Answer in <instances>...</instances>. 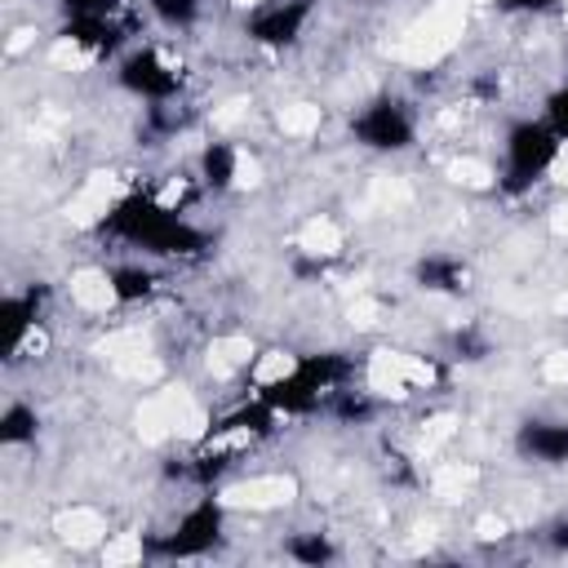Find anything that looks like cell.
I'll use <instances>...</instances> for the list:
<instances>
[{"mask_svg":"<svg viewBox=\"0 0 568 568\" xmlns=\"http://www.w3.org/2000/svg\"><path fill=\"white\" fill-rule=\"evenodd\" d=\"M93 231L111 244H129L146 257H164V262H195L213 248V235L204 226H195L178 204L151 195V191H129L120 195L98 222Z\"/></svg>","mask_w":568,"mask_h":568,"instance_id":"1","label":"cell"},{"mask_svg":"<svg viewBox=\"0 0 568 568\" xmlns=\"http://www.w3.org/2000/svg\"><path fill=\"white\" fill-rule=\"evenodd\" d=\"M240 173H244V155L235 142L226 138H209L195 155V178L209 195H231L240 186Z\"/></svg>","mask_w":568,"mask_h":568,"instance_id":"12","label":"cell"},{"mask_svg":"<svg viewBox=\"0 0 568 568\" xmlns=\"http://www.w3.org/2000/svg\"><path fill=\"white\" fill-rule=\"evenodd\" d=\"M146 13H151V22H160L164 31L182 36V31H195V27H200L204 0H146Z\"/></svg>","mask_w":568,"mask_h":568,"instance_id":"17","label":"cell"},{"mask_svg":"<svg viewBox=\"0 0 568 568\" xmlns=\"http://www.w3.org/2000/svg\"><path fill=\"white\" fill-rule=\"evenodd\" d=\"M501 13H515V18H546L559 9V0H493Z\"/></svg>","mask_w":568,"mask_h":568,"instance_id":"23","label":"cell"},{"mask_svg":"<svg viewBox=\"0 0 568 568\" xmlns=\"http://www.w3.org/2000/svg\"><path fill=\"white\" fill-rule=\"evenodd\" d=\"M537 541H541L550 555H568V510H564V515H550V519L537 528Z\"/></svg>","mask_w":568,"mask_h":568,"instance_id":"22","label":"cell"},{"mask_svg":"<svg viewBox=\"0 0 568 568\" xmlns=\"http://www.w3.org/2000/svg\"><path fill=\"white\" fill-rule=\"evenodd\" d=\"M49 306H53V284L49 280H31V284H18V288L4 293L0 315L9 320V337H13L9 351H13V359H22L31 351V342H40Z\"/></svg>","mask_w":568,"mask_h":568,"instance_id":"8","label":"cell"},{"mask_svg":"<svg viewBox=\"0 0 568 568\" xmlns=\"http://www.w3.org/2000/svg\"><path fill=\"white\" fill-rule=\"evenodd\" d=\"M413 284L430 297H466L470 293V266L457 253H422L413 262Z\"/></svg>","mask_w":568,"mask_h":568,"instance_id":"11","label":"cell"},{"mask_svg":"<svg viewBox=\"0 0 568 568\" xmlns=\"http://www.w3.org/2000/svg\"><path fill=\"white\" fill-rule=\"evenodd\" d=\"M355 373H359V364L346 351H306V355H293L280 373L262 377L253 386V395H262L280 417H320L324 399L333 390L351 386Z\"/></svg>","mask_w":568,"mask_h":568,"instance_id":"2","label":"cell"},{"mask_svg":"<svg viewBox=\"0 0 568 568\" xmlns=\"http://www.w3.org/2000/svg\"><path fill=\"white\" fill-rule=\"evenodd\" d=\"M346 133L355 146H364L373 155H404L417 146V111L399 93H373L368 102H359L351 111Z\"/></svg>","mask_w":568,"mask_h":568,"instance_id":"5","label":"cell"},{"mask_svg":"<svg viewBox=\"0 0 568 568\" xmlns=\"http://www.w3.org/2000/svg\"><path fill=\"white\" fill-rule=\"evenodd\" d=\"M102 284H106V297L115 306H142L160 293V271L142 257H124V262H111L102 271Z\"/></svg>","mask_w":568,"mask_h":568,"instance_id":"13","label":"cell"},{"mask_svg":"<svg viewBox=\"0 0 568 568\" xmlns=\"http://www.w3.org/2000/svg\"><path fill=\"white\" fill-rule=\"evenodd\" d=\"M226 541V497L217 488H204L164 532H151L142 541L146 559H204Z\"/></svg>","mask_w":568,"mask_h":568,"instance_id":"4","label":"cell"},{"mask_svg":"<svg viewBox=\"0 0 568 568\" xmlns=\"http://www.w3.org/2000/svg\"><path fill=\"white\" fill-rule=\"evenodd\" d=\"M377 413H382L377 395L364 390V386H355V382L342 386V390H333V395L324 399V417H333L337 426H368Z\"/></svg>","mask_w":568,"mask_h":568,"instance_id":"14","label":"cell"},{"mask_svg":"<svg viewBox=\"0 0 568 568\" xmlns=\"http://www.w3.org/2000/svg\"><path fill=\"white\" fill-rule=\"evenodd\" d=\"M328 266H333V253H320V248H297V253L288 257V275H293L297 284L324 280V275H328Z\"/></svg>","mask_w":568,"mask_h":568,"instance_id":"20","label":"cell"},{"mask_svg":"<svg viewBox=\"0 0 568 568\" xmlns=\"http://www.w3.org/2000/svg\"><path fill=\"white\" fill-rule=\"evenodd\" d=\"M315 18V0H253L244 13V40L257 49H293Z\"/></svg>","mask_w":568,"mask_h":568,"instance_id":"7","label":"cell"},{"mask_svg":"<svg viewBox=\"0 0 568 568\" xmlns=\"http://www.w3.org/2000/svg\"><path fill=\"white\" fill-rule=\"evenodd\" d=\"M564 138L546 124V115H519L506 124L501 133V164H497V178L493 186L510 200L528 195L559 160H564Z\"/></svg>","mask_w":568,"mask_h":568,"instance_id":"3","label":"cell"},{"mask_svg":"<svg viewBox=\"0 0 568 568\" xmlns=\"http://www.w3.org/2000/svg\"><path fill=\"white\" fill-rule=\"evenodd\" d=\"M62 18H84V13H120V0H58Z\"/></svg>","mask_w":568,"mask_h":568,"instance_id":"24","label":"cell"},{"mask_svg":"<svg viewBox=\"0 0 568 568\" xmlns=\"http://www.w3.org/2000/svg\"><path fill=\"white\" fill-rule=\"evenodd\" d=\"M115 84L129 98H138L142 106H151V102H182L186 71H182V62L164 58L155 44H129L115 58Z\"/></svg>","mask_w":568,"mask_h":568,"instance_id":"6","label":"cell"},{"mask_svg":"<svg viewBox=\"0 0 568 568\" xmlns=\"http://www.w3.org/2000/svg\"><path fill=\"white\" fill-rule=\"evenodd\" d=\"M541 115H546V124L568 142V80L564 84H555L550 93H546V102H541Z\"/></svg>","mask_w":568,"mask_h":568,"instance_id":"21","label":"cell"},{"mask_svg":"<svg viewBox=\"0 0 568 568\" xmlns=\"http://www.w3.org/2000/svg\"><path fill=\"white\" fill-rule=\"evenodd\" d=\"M448 351H453V359H462V364H479V359H488V355H493V342H488L475 324H466V328H453Z\"/></svg>","mask_w":568,"mask_h":568,"instance_id":"19","label":"cell"},{"mask_svg":"<svg viewBox=\"0 0 568 568\" xmlns=\"http://www.w3.org/2000/svg\"><path fill=\"white\" fill-rule=\"evenodd\" d=\"M510 448L532 466H568V417H524L510 435Z\"/></svg>","mask_w":568,"mask_h":568,"instance_id":"10","label":"cell"},{"mask_svg":"<svg viewBox=\"0 0 568 568\" xmlns=\"http://www.w3.org/2000/svg\"><path fill=\"white\" fill-rule=\"evenodd\" d=\"M182 129H186V111L178 102H151V106H142V138L164 142V138H173Z\"/></svg>","mask_w":568,"mask_h":568,"instance_id":"18","label":"cell"},{"mask_svg":"<svg viewBox=\"0 0 568 568\" xmlns=\"http://www.w3.org/2000/svg\"><path fill=\"white\" fill-rule=\"evenodd\" d=\"M280 555H284V559H293V564H302V568H324V564H333L342 550H337L333 532L302 528V532H288V537L280 541Z\"/></svg>","mask_w":568,"mask_h":568,"instance_id":"15","label":"cell"},{"mask_svg":"<svg viewBox=\"0 0 568 568\" xmlns=\"http://www.w3.org/2000/svg\"><path fill=\"white\" fill-rule=\"evenodd\" d=\"M40 439V413L27 399H9L0 408V448H31Z\"/></svg>","mask_w":568,"mask_h":568,"instance_id":"16","label":"cell"},{"mask_svg":"<svg viewBox=\"0 0 568 568\" xmlns=\"http://www.w3.org/2000/svg\"><path fill=\"white\" fill-rule=\"evenodd\" d=\"M58 40L71 44L84 58H115L133 40V22L120 13H84V18H62Z\"/></svg>","mask_w":568,"mask_h":568,"instance_id":"9","label":"cell"}]
</instances>
